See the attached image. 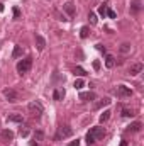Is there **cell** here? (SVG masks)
<instances>
[{"instance_id":"obj_20","label":"cell","mask_w":144,"mask_h":146,"mask_svg":"<svg viewBox=\"0 0 144 146\" xmlns=\"http://www.w3.org/2000/svg\"><path fill=\"white\" fill-rule=\"evenodd\" d=\"M120 53H122V54H127V53H131V44H129V42H124V44H120Z\"/></svg>"},{"instance_id":"obj_4","label":"cell","mask_w":144,"mask_h":146,"mask_svg":"<svg viewBox=\"0 0 144 146\" xmlns=\"http://www.w3.org/2000/svg\"><path fill=\"white\" fill-rule=\"evenodd\" d=\"M115 94H117V97L126 99V97H131V95H132V90H131L129 87H126V85H119L117 90H115Z\"/></svg>"},{"instance_id":"obj_23","label":"cell","mask_w":144,"mask_h":146,"mask_svg":"<svg viewBox=\"0 0 144 146\" xmlns=\"http://www.w3.org/2000/svg\"><path fill=\"white\" fill-rule=\"evenodd\" d=\"M108 104H110V100H108V99H102L98 104H95V109H102L104 106H108Z\"/></svg>"},{"instance_id":"obj_2","label":"cell","mask_w":144,"mask_h":146,"mask_svg":"<svg viewBox=\"0 0 144 146\" xmlns=\"http://www.w3.org/2000/svg\"><path fill=\"white\" fill-rule=\"evenodd\" d=\"M27 110H29V114H32L34 117H41V115L44 114V107H42V104H41V102H37V100L29 102Z\"/></svg>"},{"instance_id":"obj_16","label":"cell","mask_w":144,"mask_h":146,"mask_svg":"<svg viewBox=\"0 0 144 146\" xmlns=\"http://www.w3.org/2000/svg\"><path fill=\"white\" fill-rule=\"evenodd\" d=\"M42 139H44V133L42 131H36L34 136H32V141H36L37 145H39V143H42Z\"/></svg>"},{"instance_id":"obj_1","label":"cell","mask_w":144,"mask_h":146,"mask_svg":"<svg viewBox=\"0 0 144 146\" xmlns=\"http://www.w3.org/2000/svg\"><path fill=\"white\" fill-rule=\"evenodd\" d=\"M31 68H32V58L31 56H27V58H24L17 63V73L19 75H26Z\"/></svg>"},{"instance_id":"obj_35","label":"cell","mask_w":144,"mask_h":146,"mask_svg":"<svg viewBox=\"0 0 144 146\" xmlns=\"http://www.w3.org/2000/svg\"><path fill=\"white\" fill-rule=\"evenodd\" d=\"M0 12H3V5L2 3H0Z\"/></svg>"},{"instance_id":"obj_32","label":"cell","mask_w":144,"mask_h":146,"mask_svg":"<svg viewBox=\"0 0 144 146\" xmlns=\"http://www.w3.org/2000/svg\"><path fill=\"white\" fill-rule=\"evenodd\" d=\"M93 68H95V70H100V61L95 60V61H93Z\"/></svg>"},{"instance_id":"obj_25","label":"cell","mask_w":144,"mask_h":146,"mask_svg":"<svg viewBox=\"0 0 144 146\" xmlns=\"http://www.w3.org/2000/svg\"><path fill=\"white\" fill-rule=\"evenodd\" d=\"M110 117V110H104V114L100 115V122H107Z\"/></svg>"},{"instance_id":"obj_19","label":"cell","mask_w":144,"mask_h":146,"mask_svg":"<svg viewBox=\"0 0 144 146\" xmlns=\"http://www.w3.org/2000/svg\"><path fill=\"white\" fill-rule=\"evenodd\" d=\"M88 34H90V29H88L87 26H83V27L80 29V37H81V39H87Z\"/></svg>"},{"instance_id":"obj_9","label":"cell","mask_w":144,"mask_h":146,"mask_svg":"<svg viewBox=\"0 0 144 146\" xmlns=\"http://www.w3.org/2000/svg\"><path fill=\"white\" fill-rule=\"evenodd\" d=\"M143 63L139 61V63H134L132 66H131V70H129V73H131V76H136V75H139V73L143 72Z\"/></svg>"},{"instance_id":"obj_15","label":"cell","mask_w":144,"mask_h":146,"mask_svg":"<svg viewBox=\"0 0 144 146\" xmlns=\"http://www.w3.org/2000/svg\"><path fill=\"white\" fill-rule=\"evenodd\" d=\"M2 138H3L5 141H12V139H14V133H12L10 129H3V131H2Z\"/></svg>"},{"instance_id":"obj_27","label":"cell","mask_w":144,"mask_h":146,"mask_svg":"<svg viewBox=\"0 0 144 146\" xmlns=\"http://www.w3.org/2000/svg\"><path fill=\"white\" fill-rule=\"evenodd\" d=\"M122 115H124V117H132V115H136V114H134L132 109H124L122 110Z\"/></svg>"},{"instance_id":"obj_34","label":"cell","mask_w":144,"mask_h":146,"mask_svg":"<svg viewBox=\"0 0 144 146\" xmlns=\"http://www.w3.org/2000/svg\"><path fill=\"white\" fill-rule=\"evenodd\" d=\"M120 146H127V143H126V141H122V143H120Z\"/></svg>"},{"instance_id":"obj_11","label":"cell","mask_w":144,"mask_h":146,"mask_svg":"<svg viewBox=\"0 0 144 146\" xmlns=\"http://www.w3.org/2000/svg\"><path fill=\"white\" fill-rule=\"evenodd\" d=\"M53 99L54 100H63L65 99V88H56L54 94H53Z\"/></svg>"},{"instance_id":"obj_18","label":"cell","mask_w":144,"mask_h":146,"mask_svg":"<svg viewBox=\"0 0 144 146\" xmlns=\"http://www.w3.org/2000/svg\"><path fill=\"white\" fill-rule=\"evenodd\" d=\"M19 56H22V46H15L14 48V51H12V58H19Z\"/></svg>"},{"instance_id":"obj_31","label":"cell","mask_w":144,"mask_h":146,"mask_svg":"<svg viewBox=\"0 0 144 146\" xmlns=\"http://www.w3.org/2000/svg\"><path fill=\"white\" fill-rule=\"evenodd\" d=\"M97 49L102 51V53H105V46H104V44H97Z\"/></svg>"},{"instance_id":"obj_33","label":"cell","mask_w":144,"mask_h":146,"mask_svg":"<svg viewBox=\"0 0 144 146\" xmlns=\"http://www.w3.org/2000/svg\"><path fill=\"white\" fill-rule=\"evenodd\" d=\"M68 146H80V139H76V141H71V143H68Z\"/></svg>"},{"instance_id":"obj_22","label":"cell","mask_w":144,"mask_h":146,"mask_svg":"<svg viewBox=\"0 0 144 146\" xmlns=\"http://www.w3.org/2000/svg\"><path fill=\"white\" fill-rule=\"evenodd\" d=\"M29 131H31V127H29V124H24V126L20 127V136H22V138H26V136L29 134Z\"/></svg>"},{"instance_id":"obj_28","label":"cell","mask_w":144,"mask_h":146,"mask_svg":"<svg viewBox=\"0 0 144 146\" xmlns=\"http://www.w3.org/2000/svg\"><path fill=\"white\" fill-rule=\"evenodd\" d=\"M88 19H90V24H93V26L97 24V15H95L93 12H90V14H88Z\"/></svg>"},{"instance_id":"obj_6","label":"cell","mask_w":144,"mask_h":146,"mask_svg":"<svg viewBox=\"0 0 144 146\" xmlns=\"http://www.w3.org/2000/svg\"><path fill=\"white\" fill-rule=\"evenodd\" d=\"M3 95H5V99H7L9 102H17V99H19L17 92L12 90V88H5V90H3Z\"/></svg>"},{"instance_id":"obj_21","label":"cell","mask_w":144,"mask_h":146,"mask_svg":"<svg viewBox=\"0 0 144 146\" xmlns=\"http://www.w3.org/2000/svg\"><path fill=\"white\" fill-rule=\"evenodd\" d=\"M73 87H75L76 90H81V88L85 87V83H83V80H81V78H76V80H75V83H73Z\"/></svg>"},{"instance_id":"obj_13","label":"cell","mask_w":144,"mask_h":146,"mask_svg":"<svg viewBox=\"0 0 144 146\" xmlns=\"http://www.w3.org/2000/svg\"><path fill=\"white\" fill-rule=\"evenodd\" d=\"M7 121H9V122H22L24 119H22L20 114H10V115L7 117Z\"/></svg>"},{"instance_id":"obj_24","label":"cell","mask_w":144,"mask_h":146,"mask_svg":"<svg viewBox=\"0 0 144 146\" xmlns=\"http://www.w3.org/2000/svg\"><path fill=\"white\" fill-rule=\"evenodd\" d=\"M98 14H100L102 17H105V15H107V3H102V5L98 7Z\"/></svg>"},{"instance_id":"obj_3","label":"cell","mask_w":144,"mask_h":146,"mask_svg":"<svg viewBox=\"0 0 144 146\" xmlns=\"http://www.w3.org/2000/svg\"><path fill=\"white\" fill-rule=\"evenodd\" d=\"M71 134H73L71 127H68V126H61V127H58V133H56L54 139H56V141H61V139H66V138H70Z\"/></svg>"},{"instance_id":"obj_8","label":"cell","mask_w":144,"mask_h":146,"mask_svg":"<svg viewBox=\"0 0 144 146\" xmlns=\"http://www.w3.org/2000/svg\"><path fill=\"white\" fill-rule=\"evenodd\" d=\"M95 99H97L95 92H81V94H80V100H83V102H88V100H95Z\"/></svg>"},{"instance_id":"obj_29","label":"cell","mask_w":144,"mask_h":146,"mask_svg":"<svg viewBox=\"0 0 144 146\" xmlns=\"http://www.w3.org/2000/svg\"><path fill=\"white\" fill-rule=\"evenodd\" d=\"M107 15L110 17V19H115V17H117V14H115L112 9H107Z\"/></svg>"},{"instance_id":"obj_12","label":"cell","mask_w":144,"mask_h":146,"mask_svg":"<svg viewBox=\"0 0 144 146\" xmlns=\"http://www.w3.org/2000/svg\"><path fill=\"white\" fill-rule=\"evenodd\" d=\"M36 44H37V49H39V51H42V49L46 48V41H44V37L37 34V36H36Z\"/></svg>"},{"instance_id":"obj_26","label":"cell","mask_w":144,"mask_h":146,"mask_svg":"<svg viewBox=\"0 0 144 146\" xmlns=\"http://www.w3.org/2000/svg\"><path fill=\"white\" fill-rule=\"evenodd\" d=\"M73 72H75V75H78V76H85V75H87V72H85V70H83L81 66H76V68H75Z\"/></svg>"},{"instance_id":"obj_10","label":"cell","mask_w":144,"mask_h":146,"mask_svg":"<svg viewBox=\"0 0 144 146\" xmlns=\"http://www.w3.org/2000/svg\"><path fill=\"white\" fill-rule=\"evenodd\" d=\"M141 9H143V2L141 0H132L131 2V12L132 14H137Z\"/></svg>"},{"instance_id":"obj_30","label":"cell","mask_w":144,"mask_h":146,"mask_svg":"<svg viewBox=\"0 0 144 146\" xmlns=\"http://www.w3.org/2000/svg\"><path fill=\"white\" fill-rule=\"evenodd\" d=\"M14 17H15V19H19V17H20V10H19L17 7L14 9Z\"/></svg>"},{"instance_id":"obj_5","label":"cell","mask_w":144,"mask_h":146,"mask_svg":"<svg viewBox=\"0 0 144 146\" xmlns=\"http://www.w3.org/2000/svg\"><path fill=\"white\" fill-rule=\"evenodd\" d=\"M88 133L95 138V141H98V139H102V138L105 136V129H104V127H100V126H98V127H92Z\"/></svg>"},{"instance_id":"obj_17","label":"cell","mask_w":144,"mask_h":146,"mask_svg":"<svg viewBox=\"0 0 144 146\" xmlns=\"http://www.w3.org/2000/svg\"><path fill=\"white\" fill-rule=\"evenodd\" d=\"M114 65H115V58L112 54H107L105 56V66L107 68H114Z\"/></svg>"},{"instance_id":"obj_7","label":"cell","mask_w":144,"mask_h":146,"mask_svg":"<svg viewBox=\"0 0 144 146\" xmlns=\"http://www.w3.org/2000/svg\"><path fill=\"white\" fill-rule=\"evenodd\" d=\"M63 10L68 14V17H75V14H76V9H75V5H73L71 2H66L63 5Z\"/></svg>"},{"instance_id":"obj_14","label":"cell","mask_w":144,"mask_h":146,"mask_svg":"<svg viewBox=\"0 0 144 146\" xmlns=\"http://www.w3.org/2000/svg\"><path fill=\"white\" fill-rule=\"evenodd\" d=\"M141 127H143V124H141L139 121H136V122H132V124L129 126V131H131V133H139Z\"/></svg>"}]
</instances>
